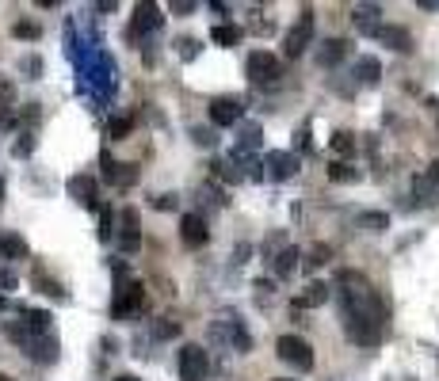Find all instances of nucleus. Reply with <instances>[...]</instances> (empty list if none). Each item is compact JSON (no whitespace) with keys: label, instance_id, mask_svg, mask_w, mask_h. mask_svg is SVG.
<instances>
[{"label":"nucleus","instance_id":"obj_43","mask_svg":"<svg viewBox=\"0 0 439 381\" xmlns=\"http://www.w3.org/2000/svg\"><path fill=\"white\" fill-rule=\"evenodd\" d=\"M172 12H176V16H191V12H195V4H191V0H176Z\"/></svg>","mask_w":439,"mask_h":381},{"label":"nucleus","instance_id":"obj_29","mask_svg":"<svg viewBox=\"0 0 439 381\" xmlns=\"http://www.w3.org/2000/svg\"><path fill=\"white\" fill-rule=\"evenodd\" d=\"M4 335H8L12 343H19V347L31 343V328H27L24 320H8V324H4Z\"/></svg>","mask_w":439,"mask_h":381},{"label":"nucleus","instance_id":"obj_26","mask_svg":"<svg viewBox=\"0 0 439 381\" xmlns=\"http://www.w3.org/2000/svg\"><path fill=\"white\" fill-rule=\"evenodd\" d=\"M294 267H298V248H283V252L276 255V275H279V278H291Z\"/></svg>","mask_w":439,"mask_h":381},{"label":"nucleus","instance_id":"obj_3","mask_svg":"<svg viewBox=\"0 0 439 381\" xmlns=\"http://www.w3.org/2000/svg\"><path fill=\"white\" fill-rule=\"evenodd\" d=\"M245 73H248V81L252 84H276L279 76H283V65L276 54H268V50H256V54H248V65H245Z\"/></svg>","mask_w":439,"mask_h":381},{"label":"nucleus","instance_id":"obj_16","mask_svg":"<svg viewBox=\"0 0 439 381\" xmlns=\"http://www.w3.org/2000/svg\"><path fill=\"white\" fill-rule=\"evenodd\" d=\"M325 301H328V286H325V283H310L298 298H294V313H302V309H317V305H325Z\"/></svg>","mask_w":439,"mask_h":381},{"label":"nucleus","instance_id":"obj_10","mask_svg":"<svg viewBox=\"0 0 439 381\" xmlns=\"http://www.w3.org/2000/svg\"><path fill=\"white\" fill-rule=\"evenodd\" d=\"M100 164H104V179H107V183H115V187H130L138 179L134 164H118V161H111V153H104Z\"/></svg>","mask_w":439,"mask_h":381},{"label":"nucleus","instance_id":"obj_40","mask_svg":"<svg viewBox=\"0 0 439 381\" xmlns=\"http://www.w3.org/2000/svg\"><path fill=\"white\" fill-rule=\"evenodd\" d=\"M19 286V278H16V271H8V267H0V290H8V294H12V290Z\"/></svg>","mask_w":439,"mask_h":381},{"label":"nucleus","instance_id":"obj_35","mask_svg":"<svg viewBox=\"0 0 439 381\" xmlns=\"http://www.w3.org/2000/svg\"><path fill=\"white\" fill-rule=\"evenodd\" d=\"M176 54H180L183 61H195V54H199V42H195V39H180V42H176Z\"/></svg>","mask_w":439,"mask_h":381},{"label":"nucleus","instance_id":"obj_48","mask_svg":"<svg viewBox=\"0 0 439 381\" xmlns=\"http://www.w3.org/2000/svg\"><path fill=\"white\" fill-rule=\"evenodd\" d=\"M115 381H138L134 374H123V377H115Z\"/></svg>","mask_w":439,"mask_h":381},{"label":"nucleus","instance_id":"obj_7","mask_svg":"<svg viewBox=\"0 0 439 381\" xmlns=\"http://www.w3.org/2000/svg\"><path fill=\"white\" fill-rule=\"evenodd\" d=\"M241 115H245L241 96H214L211 99V122L214 126H233V122H241Z\"/></svg>","mask_w":439,"mask_h":381},{"label":"nucleus","instance_id":"obj_6","mask_svg":"<svg viewBox=\"0 0 439 381\" xmlns=\"http://www.w3.org/2000/svg\"><path fill=\"white\" fill-rule=\"evenodd\" d=\"M214 335H218V340H226L237 355H248V351H252V335L245 332L241 317H222V320L214 324Z\"/></svg>","mask_w":439,"mask_h":381},{"label":"nucleus","instance_id":"obj_47","mask_svg":"<svg viewBox=\"0 0 439 381\" xmlns=\"http://www.w3.org/2000/svg\"><path fill=\"white\" fill-rule=\"evenodd\" d=\"M432 183H435V187H439V161H435V164H432Z\"/></svg>","mask_w":439,"mask_h":381},{"label":"nucleus","instance_id":"obj_39","mask_svg":"<svg viewBox=\"0 0 439 381\" xmlns=\"http://www.w3.org/2000/svg\"><path fill=\"white\" fill-rule=\"evenodd\" d=\"M328 255H333V252H328V248H325V244H317V248L310 252V260H306V267H321V263L328 260Z\"/></svg>","mask_w":439,"mask_h":381},{"label":"nucleus","instance_id":"obj_20","mask_svg":"<svg viewBox=\"0 0 439 381\" xmlns=\"http://www.w3.org/2000/svg\"><path fill=\"white\" fill-rule=\"evenodd\" d=\"M355 225L367 229V233H386L390 229V218L382 214V210H363V214L355 218Z\"/></svg>","mask_w":439,"mask_h":381},{"label":"nucleus","instance_id":"obj_15","mask_svg":"<svg viewBox=\"0 0 439 381\" xmlns=\"http://www.w3.org/2000/svg\"><path fill=\"white\" fill-rule=\"evenodd\" d=\"M378 4H359L355 12H351V19H355V31L359 35H375L378 39Z\"/></svg>","mask_w":439,"mask_h":381},{"label":"nucleus","instance_id":"obj_13","mask_svg":"<svg viewBox=\"0 0 439 381\" xmlns=\"http://www.w3.org/2000/svg\"><path fill=\"white\" fill-rule=\"evenodd\" d=\"M344 58H348V42H344V39H325L321 50H317V61H321V69H336Z\"/></svg>","mask_w":439,"mask_h":381},{"label":"nucleus","instance_id":"obj_36","mask_svg":"<svg viewBox=\"0 0 439 381\" xmlns=\"http://www.w3.org/2000/svg\"><path fill=\"white\" fill-rule=\"evenodd\" d=\"M211 168H214V176H218V179H233V183H241V172H233V168H229L226 161H214Z\"/></svg>","mask_w":439,"mask_h":381},{"label":"nucleus","instance_id":"obj_45","mask_svg":"<svg viewBox=\"0 0 439 381\" xmlns=\"http://www.w3.org/2000/svg\"><path fill=\"white\" fill-rule=\"evenodd\" d=\"M298 149H302V153H310V126H302V130H298Z\"/></svg>","mask_w":439,"mask_h":381},{"label":"nucleus","instance_id":"obj_50","mask_svg":"<svg viewBox=\"0 0 439 381\" xmlns=\"http://www.w3.org/2000/svg\"><path fill=\"white\" fill-rule=\"evenodd\" d=\"M276 381H294V377H276Z\"/></svg>","mask_w":439,"mask_h":381},{"label":"nucleus","instance_id":"obj_51","mask_svg":"<svg viewBox=\"0 0 439 381\" xmlns=\"http://www.w3.org/2000/svg\"><path fill=\"white\" fill-rule=\"evenodd\" d=\"M0 190H4V183H0Z\"/></svg>","mask_w":439,"mask_h":381},{"label":"nucleus","instance_id":"obj_22","mask_svg":"<svg viewBox=\"0 0 439 381\" xmlns=\"http://www.w3.org/2000/svg\"><path fill=\"white\" fill-rule=\"evenodd\" d=\"M211 39L218 42V46H237V42L245 39V31H241L237 24H218V27L211 31Z\"/></svg>","mask_w":439,"mask_h":381},{"label":"nucleus","instance_id":"obj_24","mask_svg":"<svg viewBox=\"0 0 439 381\" xmlns=\"http://www.w3.org/2000/svg\"><path fill=\"white\" fill-rule=\"evenodd\" d=\"M50 320H54V317H50L46 309H27V313H24V324H27L35 335H50Z\"/></svg>","mask_w":439,"mask_h":381},{"label":"nucleus","instance_id":"obj_38","mask_svg":"<svg viewBox=\"0 0 439 381\" xmlns=\"http://www.w3.org/2000/svg\"><path fill=\"white\" fill-rule=\"evenodd\" d=\"M172 335H180V324H176V320H161L157 324V340H172Z\"/></svg>","mask_w":439,"mask_h":381},{"label":"nucleus","instance_id":"obj_2","mask_svg":"<svg viewBox=\"0 0 439 381\" xmlns=\"http://www.w3.org/2000/svg\"><path fill=\"white\" fill-rule=\"evenodd\" d=\"M141 309H146V286L134 283V278H118L111 313L115 317H134V313H141Z\"/></svg>","mask_w":439,"mask_h":381},{"label":"nucleus","instance_id":"obj_18","mask_svg":"<svg viewBox=\"0 0 439 381\" xmlns=\"http://www.w3.org/2000/svg\"><path fill=\"white\" fill-rule=\"evenodd\" d=\"M378 39L386 42L390 50H398V54H409L413 50V35L405 27H378Z\"/></svg>","mask_w":439,"mask_h":381},{"label":"nucleus","instance_id":"obj_14","mask_svg":"<svg viewBox=\"0 0 439 381\" xmlns=\"http://www.w3.org/2000/svg\"><path fill=\"white\" fill-rule=\"evenodd\" d=\"M123 252H138L141 248V233H138V210H123V233H118Z\"/></svg>","mask_w":439,"mask_h":381},{"label":"nucleus","instance_id":"obj_4","mask_svg":"<svg viewBox=\"0 0 439 381\" xmlns=\"http://www.w3.org/2000/svg\"><path fill=\"white\" fill-rule=\"evenodd\" d=\"M313 42V8H302L298 24L287 31V42H283V50H287V58H298L306 54V46Z\"/></svg>","mask_w":439,"mask_h":381},{"label":"nucleus","instance_id":"obj_9","mask_svg":"<svg viewBox=\"0 0 439 381\" xmlns=\"http://www.w3.org/2000/svg\"><path fill=\"white\" fill-rule=\"evenodd\" d=\"M180 240L188 244V248H203V244L211 240L206 218H203V214H183V218H180Z\"/></svg>","mask_w":439,"mask_h":381},{"label":"nucleus","instance_id":"obj_37","mask_svg":"<svg viewBox=\"0 0 439 381\" xmlns=\"http://www.w3.org/2000/svg\"><path fill=\"white\" fill-rule=\"evenodd\" d=\"M16 99V88H12V81L8 76H0V107H8Z\"/></svg>","mask_w":439,"mask_h":381},{"label":"nucleus","instance_id":"obj_23","mask_svg":"<svg viewBox=\"0 0 439 381\" xmlns=\"http://www.w3.org/2000/svg\"><path fill=\"white\" fill-rule=\"evenodd\" d=\"M355 76H359V84H378V76H382L378 58H359L355 61Z\"/></svg>","mask_w":439,"mask_h":381},{"label":"nucleus","instance_id":"obj_42","mask_svg":"<svg viewBox=\"0 0 439 381\" xmlns=\"http://www.w3.org/2000/svg\"><path fill=\"white\" fill-rule=\"evenodd\" d=\"M153 206H157V210H176V206H180V195H157V198H153Z\"/></svg>","mask_w":439,"mask_h":381},{"label":"nucleus","instance_id":"obj_49","mask_svg":"<svg viewBox=\"0 0 439 381\" xmlns=\"http://www.w3.org/2000/svg\"><path fill=\"white\" fill-rule=\"evenodd\" d=\"M0 381H16V377H8V374H0Z\"/></svg>","mask_w":439,"mask_h":381},{"label":"nucleus","instance_id":"obj_33","mask_svg":"<svg viewBox=\"0 0 439 381\" xmlns=\"http://www.w3.org/2000/svg\"><path fill=\"white\" fill-rule=\"evenodd\" d=\"M12 31H16V39H27V42H35V39L42 35L39 24H31V19H19V24H16Z\"/></svg>","mask_w":439,"mask_h":381},{"label":"nucleus","instance_id":"obj_32","mask_svg":"<svg viewBox=\"0 0 439 381\" xmlns=\"http://www.w3.org/2000/svg\"><path fill=\"white\" fill-rule=\"evenodd\" d=\"M256 145H260V126H245V133H241V145H237V156L248 153V149H256Z\"/></svg>","mask_w":439,"mask_h":381},{"label":"nucleus","instance_id":"obj_34","mask_svg":"<svg viewBox=\"0 0 439 381\" xmlns=\"http://www.w3.org/2000/svg\"><path fill=\"white\" fill-rule=\"evenodd\" d=\"M191 138H195V145H203V149H214V145H218V133L214 130H203V126H195Z\"/></svg>","mask_w":439,"mask_h":381},{"label":"nucleus","instance_id":"obj_30","mask_svg":"<svg viewBox=\"0 0 439 381\" xmlns=\"http://www.w3.org/2000/svg\"><path fill=\"white\" fill-rule=\"evenodd\" d=\"M130 130H134V118H111V122H107V138H111V141H123Z\"/></svg>","mask_w":439,"mask_h":381},{"label":"nucleus","instance_id":"obj_44","mask_svg":"<svg viewBox=\"0 0 439 381\" xmlns=\"http://www.w3.org/2000/svg\"><path fill=\"white\" fill-rule=\"evenodd\" d=\"M31 145H35V141H31V133H24V141H16V156H27Z\"/></svg>","mask_w":439,"mask_h":381},{"label":"nucleus","instance_id":"obj_5","mask_svg":"<svg viewBox=\"0 0 439 381\" xmlns=\"http://www.w3.org/2000/svg\"><path fill=\"white\" fill-rule=\"evenodd\" d=\"M211 362H206V351L199 343H183L180 347V381H203Z\"/></svg>","mask_w":439,"mask_h":381},{"label":"nucleus","instance_id":"obj_28","mask_svg":"<svg viewBox=\"0 0 439 381\" xmlns=\"http://www.w3.org/2000/svg\"><path fill=\"white\" fill-rule=\"evenodd\" d=\"M333 153H340V156H355V133L336 130V133H333Z\"/></svg>","mask_w":439,"mask_h":381},{"label":"nucleus","instance_id":"obj_8","mask_svg":"<svg viewBox=\"0 0 439 381\" xmlns=\"http://www.w3.org/2000/svg\"><path fill=\"white\" fill-rule=\"evenodd\" d=\"M260 168H271L268 176H276V179H291V176L302 172V156H298V153H283V149H276V153L263 156Z\"/></svg>","mask_w":439,"mask_h":381},{"label":"nucleus","instance_id":"obj_11","mask_svg":"<svg viewBox=\"0 0 439 381\" xmlns=\"http://www.w3.org/2000/svg\"><path fill=\"white\" fill-rule=\"evenodd\" d=\"M69 195H73L81 206H92V210L100 206V203H96L100 187H96V179H92V176H73V179H69Z\"/></svg>","mask_w":439,"mask_h":381},{"label":"nucleus","instance_id":"obj_31","mask_svg":"<svg viewBox=\"0 0 439 381\" xmlns=\"http://www.w3.org/2000/svg\"><path fill=\"white\" fill-rule=\"evenodd\" d=\"M96 233H100V240H111L115 237V214L107 206H100V229H96Z\"/></svg>","mask_w":439,"mask_h":381},{"label":"nucleus","instance_id":"obj_17","mask_svg":"<svg viewBox=\"0 0 439 381\" xmlns=\"http://www.w3.org/2000/svg\"><path fill=\"white\" fill-rule=\"evenodd\" d=\"M27 347H31V358H35V362H42V366L58 362V340H54V335H39V340H31Z\"/></svg>","mask_w":439,"mask_h":381},{"label":"nucleus","instance_id":"obj_21","mask_svg":"<svg viewBox=\"0 0 439 381\" xmlns=\"http://www.w3.org/2000/svg\"><path fill=\"white\" fill-rule=\"evenodd\" d=\"M328 179H333V183H359L363 172H359V168H351L348 161H336V164H328Z\"/></svg>","mask_w":439,"mask_h":381},{"label":"nucleus","instance_id":"obj_25","mask_svg":"<svg viewBox=\"0 0 439 381\" xmlns=\"http://www.w3.org/2000/svg\"><path fill=\"white\" fill-rule=\"evenodd\" d=\"M31 283H35L42 294H50V298H58V301H65V290H61V283H54V278L42 271V267H35V275H31Z\"/></svg>","mask_w":439,"mask_h":381},{"label":"nucleus","instance_id":"obj_1","mask_svg":"<svg viewBox=\"0 0 439 381\" xmlns=\"http://www.w3.org/2000/svg\"><path fill=\"white\" fill-rule=\"evenodd\" d=\"M276 355H279V362L294 366L298 374H310V370H313V347L306 343L302 335H279V340H276Z\"/></svg>","mask_w":439,"mask_h":381},{"label":"nucleus","instance_id":"obj_19","mask_svg":"<svg viewBox=\"0 0 439 381\" xmlns=\"http://www.w3.org/2000/svg\"><path fill=\"white\" fill-rule=\"evenodd\" d=\"M0 255L4 260H27V240L16 233H0Z\"/></svg>","mask_w":439,"mask_h":381},{"label":"nucleus","instance_id":"obj_12","mask_svg":"<svg viewBox=\"0 0 439 381\" xmlns=\"http://www.w3.org/2000/svg\"><path fill=\"white\" fill-rule=\"evenodd\" d=\"M164 24V16H161V8L157 4H138L134 8V31H130V35H149V31H157Z\"/></svg>","mask_w":439,"mask_h":381},{"label":"nucleus","instance_id":"obj_46","mask_svg":"<svg viewBox=\"0 0 439 381\" xmlns=\"http://www.w3.org/2000/svg\"><path fill=\"white\" fill-rule=\"evenodd\" d=\"M24 69L39 76V69H42V61H39V58H27V61H24Z\"/></svg>","mask_w":439,"mask_h":381},{"label":"nucleus","instance_id":"obj_41","mask_svg":"<svg viewBox=\"0 0 439 381\" xmlns=\"http://www.w3.org/2000/svg\"><path fill=\"white\" fill-rule=\"evenodd\" d=\"M252 290H256V298L263 301V298L276 294V283H271V278H256V286H252Z\"/></svg>","mask_w":439,"mask_h":381},{"label":"nucleus","instance_id":"obj_27","mask_svg":"<svg viewBox=\"0 0 439 381\" xmlns=\"http://www.w3.org/2000/svg\"><path fill=\"white\" fill-rule=\"evenodd\" d=\"M413 195H420V206H435V203H439V198H435V195H439L435 183H432V179H424V176L413 179Z\"/></svg>","mask_w":439,"mask_h":381}]
</instances>
